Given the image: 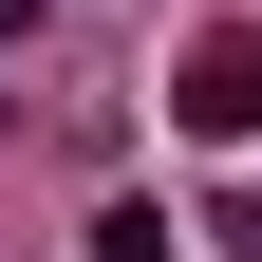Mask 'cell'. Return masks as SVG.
I'll use <instances>...</instances> for the list:
<instances>
[{
    "label": "cell",
    "mask_w": 262,
    "mask_h": 262,
    "mask_svg": "<svg viewBox=\"0 0 262 262\" xmlns=\"http://www.w3.org/2000/svg\"><path fill=\"white\" fill-rule=\"evenodd\" d=\"M169 131H206V150H262V19H206V38L169 56Z\"/></svg>",
    "instance_id": "cell-1"
},
{
    "label": "cell",
    "mask_w": 262,
    "mask_h": 262,
    "mask_svg": "<svg viewBox=\"0 0 262 262\" xmlns=\"http://www.w3.org/2000/svg\"><path fill=\"white\" fill-rule=\"evenodd\" d=\"M0 38H38V0H0Z\"/></svg>",
    "instance_id": "cell-2"
}]
</instances>
